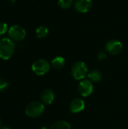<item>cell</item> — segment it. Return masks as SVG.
I'll use <instances>...</instances> for the list:
<instances>
[{
  "label": "cell",
  "mask_w": 128,
  "mask_h": 129,
  "mask_svg": "<svg viewBox=\"0 0 128 129\" xmlns=\"http://www.w3.org/2000/svg\"><path fill=\"white\" fill-rule=\"evenodd\" d=\"M15 51L14 42L8 38L0 40V58L2 60H8L14 54Z\"/></svg>",
  "instance_id": "cell-1"
},
{
  "label": "cell",
  "mask_w": 128,
  "mask_h": 129,
  "mask_svg": "<svg viewBox=\"0 0 128 129\" xmlns=\"http://www.w3.org/2000/svg\"><path fill=\"white\" fill-rule=\"evenodd\" d=\"M44 111L45 106L39 101H33L29 103L25 109L26 115L31 118H36L41 116Z\"/></svg>",
  "instance_id": "cell-2"
},
{
  "label": "cell",
  "mask_w": 128,
  "mask_h": 129,
  "mask_svg": "<svg viewBox=\"0 0 128 129\" xmlns=\"http://www.w3.org/2000/svg\"><path fill=\"white\" fill-rule=\"evenodd\" d=\"M72 75L76 80H82L88 75V69L83 61H77L72 67Z\"/></svg>",
  "instance_id": "cell-3"
},
{
  "label": "cell",
  "mask_w": 128,
  "mask_h": 129,
  "mask_svg": "<svg viewBox=\"0 0 128 129\" xmlns=\"http://www.w3.org/2000/svg\"><path fill=\"white\" fill-rule=\"evenodd\" d=\"M50 70V63L44 59L35 60L32 65V70L38 76H44Z\"/></svg>",
  "instance_id": "cell-4"
},
{
  "label": "cell",
  "mask_w": 128,
  "mask_h": 129,
  "mask_svg": "<svg viewBox=\"0 0 128 129\" xmlns=\"http://www.w3.org/2000/svg\"><path fill=\"white\" fill-rule=\"evenodd\" d=\"M106 51L112 55H116L121 53L123 48L122 43L116 39H112L107 42L105 46Z\"/></svg>",
  "instance_id": "cell-5"
},
{
  "label": "cell",
  "mask_w": 128,
  "mask_h": 129,
  "mask_svg": "<svg viewBox=\"0 0 128 129\" xmlns=\"http://www.w3.org/2000/svg\"><path fill=\"white\" fill-rule=\"evenodd\" d=\"M26 30L19 25H14L8 29L9 36L15 41H21L26 37Z\"/></svg>",
  "instance_id": "cell-6"
},
{
  "label": "cell",
  "mask_w": 128,
  "mask_h": 129,
  "mask_svg": "<svg viewBox=\"0 0 128 129\" xmlns=\"http://www.w3.org/2000/svg\"><path fill=\"white\" fill-rule=\"evenodd\" d=\"M78 90L82 97H88L94 91L93 83L90 80L84 79L79 82Z\"/></svg>",
  "instance_id": "cell-7"
},
{
  "label": "cell",
  "mask_w": 128,
  "mask_h": 129,
  "mask_svg": "<svg viewBox=\"0 0 128 129\" xmlns=\"http://www.w3.org/2000/svg\"><path fill=\"white\" fill-rule=\"evenodd\" d=\"M92 7V0H75L74 8L79 13H87Z\"/></svg>",
  "instance_id": "cell-8"
},
{
  "label": "cell",
  "mask_w": 128,
  "mask_h": 129,
  "mask_svg": "<svg viewBox=\"0 0 128 129\" xmlns=\"http://www.w3.org/2000/svg\"><path fill=\"white\" fill-rule=\"evenodd\" d=\"M84 107H85V103L82 99L80 98L74 99L69 105V110L72 113H80L84 109Z\"/></svg>",
  "instance_id": "cell-9"
},
{
  "label": "cell",
  "mask_w": 128,
  "mask_h": 129,
  "mask_svg": "<svg viewBox=\"0 0 128 129\" xmlns=\"http://www.w3.org/2000/svg\"><path fill=\"white\" fill-rule=\"evenodd\" d=\"M54 93L51 89H45L41 94V100L45 104H51L54 100Z\"/></svg>",
  "instance_id": "cell-10"
},
{
  "label": "cell",
  "mask_w": 128,
  "mask_h": 129,
  "mask_svg": "<svg viewBox=\"0 0 128 129\" xmlns=\"http://www.w3.org/2000/svg\"><path fill=\"white\" fill-rule=\"evenodd\" d=\"M65 63H66L65 59L60 56H57V57H54L51 61V64H52L53 67L57 70L62 69L65 66Z\"/></svg>",
  "instance_id": "cell-11"
},
{
  "label": "cell",
  "mask_w": 128,
  "mask_h": 129,
  "mask_svg": "<svg viewBox=\"0 0 128 129\" xmlns=\"http://www.w3.org/2000/svg\"><path fill=\"white\" fill-rule=\"evenodd\" d=\"M51 129H72L70 124L66 121H58L54 122Z\"/></svg>",
  "instance_id": "cell-12"
},
{
  "label": "cell",
  "mask_w": 128,
  "mask_h": 129,
  "mask_svg": "<svg viewBox=\"0 0 128 129\" xmlns=\"http://www.w3.org/2000/svg\"><path fill=\"white\" fill-rule=\"evenodd\" d=\"M88 78L93 81V82H100L101 81L102 79V73L99 71V70H94L92 71H91L88 74Z\"/></svg>",
  "instance_id": "cell-13"
},
{
  "label": "cell",
  "mask_w": 128,
  "mask_h": 129,
  "mask_svg": "<svg viewBox=\"0 0 128 129\" xmlns=\"http://www.w3.org/2000/svg\"><path fill=\"white\" fill-rule=\"evenodd\" d=\"M35 33H36V36H37L38 38L43 39V38L46 37L48 35L49 29H48V27H46L45 26H39V27H38L36 29Z\"/></svg>",
  "instance_id": "cell-14"
},
{
  "label": "cell",
  "mask_w": 128,
  "mask_h": 129,
  "mask_svg": "<svg viewBox=\"0 0 128 129\" xmlns=\"http://www.w3.org/2000/svg\"><path fill=\"white\" fill-rule=\"evenodd\" d=\"M73 3V0H58L57 4L60 8L63 9H68L69 8Z\"/></svg>",
  "instance_id": "cell-15"
},
{
  "label": "cell",
  "mask_w": 128,
  "mask_h": 129,
  "mask_svg": "<svg viewBox=\"0 0 128 129\" xmlns=\"http://www.w3.org/2000/svg\"><path fill=\"white\" fill-rule=\"evenodd\" d=\"M8 87V82L4 79L0 78V91H5Z\"/></svg>",
  "instance_id": "cell-16"
},
{
  "label": "cell",
  "mask_w": 128,
  "mask_h": 129,
  "mask_svg": "<svg viewBox=\"0 0 128 129\" xmlns=\"http://www.w3.org/2000/svg\"><path fill=\"white\" fill-rule=\"evenodd\" d=\"M8 31V24L5 23H0V36L5 34Z\"/></svg>",
  "instance_id": "cell-17"
},
{
  "label": "cell",
  "mask_w": 128,
  "mask_h": 129,
  "mask_svg": "<svg viewBox=\"0 0 128 129\" xmlns=\"http://www.w3.org/2000/svg\"><path fill=\"white\" fill-rule=\"evenodd\" d=\"M107 57V54H106V51H101L98 53L97 54V57L99 60H104L106 59Z\"/></svg>",
  "instance_id": "cell-18"
},
{
  "label": "cell",
  "mask_w": 128,
  "mask_h": 129,
  "mask_svg": "<svg viewBox=\"0 0 128 129\" xmlns=\"http://www.w3.org/2000/svg\"><path fill=\"white\" fill-rule=\"evenodd\" d=\"M2 129H11V128L10 127H8V126H3Z\"/></svg>",
  "instance_id": "cell-19"
},
{
  "label": "cell",
  "mask_w": 128,
  "mask_h": 129,
  "mask_svg": "<svg viewBox=\"0 0 128 129\" xmlns=\"http://www.w3.org/2000/svg\"><path fill=\"white\" fill-rule=\"evenodd\" d=\"M2 128V120L0 119V129Z\"/></svg>",
  "instance_id": "cell-20"
},
{
  "label": "cell",
  "mask_w": 128,
  "mask_h": 129,
  "mask_svg": "<svg viewBox=\"0 0 128 129\" xmlns=\"http://www.w3.org/2000/svg\"><path fill=\"white\" fill-rule=\"evenodd\" d=\"M40 129H48V128H46V127H42V128H41Z\"/></svg>",
  "instance_id": "cell-21"
}]
</instances>
